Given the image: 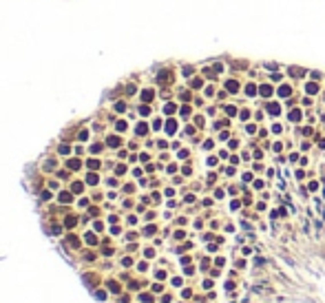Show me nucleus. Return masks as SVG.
Wrapping results in <instances>:
<instances>
[{
  "mask_svg": "<svg viewBox=\"0 0 325 303\" xmlns=\"http://www.w3.org/2000/svg\"><path fill=\"white\" fill-rule=\"evenodd\" d=\"M316 89H318L316 84H308V91H310V93H316Z\"/></svg>",
  "mask_w": 325,
  "mask_h": 303,
  "instance_id": "5",
  "label": "nucleus"
},
{
  "mask_svg": "<svg viewBox=\"0 0 325 303\" xmlns=\"http://www.w3.org/2000/svg\"><path fill=\"white\" fill-rule=\"evenodd\" d=\"M290 73H292V75H296V77H299V75H303V69H290Z\"/></svg>",
  "mask_w": 325,
  "mask_h": 303,
  "instance_id": "3",
  "label": "nucleus"
},
{
  "mask_svg": "<svg viewBox=\"0 0 325 303\" xmlns=\"http://www.w3.org/2000/svg\"><path fill=\"white\" fill-rule=\"evenodd\" d=\"M270 93H272V89H270V86H261V95H270Z\"/></svg>",
  "mask_w": 325,
  "mask_h": 303,
  "instance_id": "2",
  "label": "nucleus"
},
{
  "mask_svg": "<svg viewBox=\"0 0 325 303\" xmlns=\"http://www.w3.org/2000/svg\"><path fill=\"white\" fill-rule=\"evenodd\" d=\"M268 109H270V113H274V115H276V113H279V106H276V104H270Z\"/></svg>",
  "mask_w": 325,
  "mask_h": 303,
  "instance_id": "4",
  "label": "nucleus"
},
{
  "mask_svg": "<svg viewBox=\"0 0 325 303\" xmlns=\"http://www.w3.org/2000/svg\"><path fill=\"white\" fill-rule=\"evenodd\" d=\"M237 89H239V84H237V82H232V80H230V82H228V91H237Z\"/></svg>",
  "mask_w": 325,
  "mask_h": 303,
  "instance_id": "1",
  "label": "nucleus"
}]
</instances>
